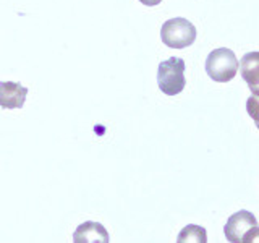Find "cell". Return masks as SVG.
Wrapping results in <instances>:
<instances>
[{"label": "cell", "instance_id": "cell-1", "mask_svg": "<svg viewBox=\"0 0 259 243\" xmlns=\"http://www.w3.org/2000/svg\"><path fill=\"white\" fill-rule=\"evenodd\" d=\"M240 68V62L233 51L227 47H221L212 51L206 59V73L210 79L217 83H227L235 78Z\"/></svg>", "mask_w": 259, "mask_h": 243}, {"label": "cell", "instance_id": "cell-2", "mask_svg": "<svg viewBox=\"0 0 259 243\" xmlns=\"http://www.w3.org/2000/svg\"><path fill=\"white\" fill-rule=\"evenodd\" d=\"M185 67V60L178 57H170L168 60L159 63L157 83L162 93L167 96H177L183 91L186 86Z\"/></svg>", "mask_w": 259, "mask_h": 243}, {"label": "cell", "instance_id": "cell-3", "mask_svg": "<svg viewBox=\"0 0 259 243\" xmlns=\"http://www.w3.org/2000/svg\"><path fill=\"white\" fill-rule=\"evenodd\" d=\"M160 39L170 49H185L196 40V28L186 18H172L162 24Z\"/></svg>", "mask_w": 259, "mask_h": 243}, {"label": "cell", "instance_id": "cell-4", "mask_svg": "<svg viewBox=\"0 0 259 243\" xmlns=\"http://www.w3.org/2000/svg\"><path fill=\"white\" fill-rule=\"evenodd\" d=\"M253 227H257V221L253 213L249 211H238L229 217L225 227H224V233L225 238L230 243H241L243 237L248 233V230H251Z\"/></svg>", "mask_w": 259, "mask_h": 243}, {"label": "cell", "instance_id": "cell-5", "mask_svg": "<svg viewBox=\"0 0 259 243\" xmlns=\"http://www.w3.org/2000/svg\"><path fill=\"white\" fill-rule=\"evenodd\" d=\"M28 96V88L15 81H0V107L21 109Z\"/></svg>", "mask_w": 259, "mask_h": 243}, {"label": "cell", "instance_id": "cell-6", "mask_svg": "<svg viewBox=\"0 0 259 243\" xmlns=\"http://www.w3.org/2000/svg\"><path fill=\"white\" fill-rule=\"evenodd\" d=\"M109 232L99 222L88 221L76 227L73 233V243H109Z\"/></svg>", "mask_w": 259, "mask_h": 243}, {"label": "cell", "instance_id": "cell-7", "mask_svg": "<svg viewBox=\"0 0 259 243\" xmlns=\"http://www.w3.org/2000/svg\"><path fill=\"white\" fill-rule=\"evenodd\" d=\"M240 73H241V78L246 81V85L251 89L253 96L259 97V52L257 51L248 52L241 57Z\"/></svg>", "mask_w": 259, "mask_h": 243}, {"label": "cell", "instance_id": "cell-8", "mask_svg": "<svg viewBox=\"0 0 259 243\" xmlns=\"http://www.w3.org/2000/svg\"><path fill=\"white\" fill-rule=\"evenodd\" d=\"M177 243H207V232L204 227L190 224L180 230Z\"/></svg>", "mask_w": 259, "mask_h": 243}, {"label": "cell", "instance_id": "cell-9", "mask_svg": "<svg viewBox=\"0 0 259 243\" xmlns=\"http://www.w3.org/2000/svg\"><path fill=\"white\" fill-rule=\"evenodd\" d=\"M246 112L248 115L254 120L256 127L259 128V97L251 94L246 99Z\"/></svg>", "mask_w": 259, "mask_h": 243}, {"label": "cell", "instance_id": "cell-10", "mask_svg": "<svg viewBox=\"0 0 259 243\" xmlns=\"http://www.w3.org/2000/svg\"><path fill=\"white\" fill-rule=\"evenodd\" d=\"M241 243H259V227H253L251 230H248Z\"/></svg>", "mask_w": 259, "mask_h": 243}, {"label": "cell", "instance_id": "cell-11", "mask_svg": "<svg viewBox=\"0 0 259 243\" xmlns=\"http://www.w3.org/2000/svg\"><path fill=\"white\" fill-rule=\"evenodd\" d=\"M143 5H148V7H154V5H159L162 0H140Z\"/></svg>", "mask_w": 259, "mask_h": 243}]
</instances>
